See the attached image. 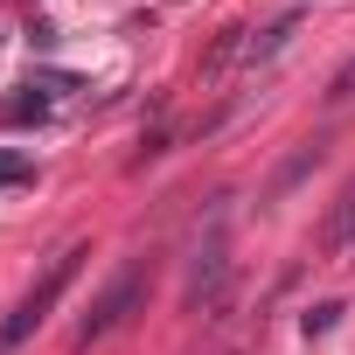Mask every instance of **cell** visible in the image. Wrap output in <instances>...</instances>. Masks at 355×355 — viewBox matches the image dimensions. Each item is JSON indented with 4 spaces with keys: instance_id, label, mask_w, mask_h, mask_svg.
Masks as SVG:
<instances>
[{
    "instance_id": "1",
    "label": "cell",
    "mask_w": 355,
    "mask_h": 355,
    "mask_svg": "<svg viewBox=\"0 0 355 355\" xmlns=\"http://www.w3.org/2000/svg\"><path fill=\"white\" fill-rule=\"evenodd\" d=\"M84 258H91V251H84V244H70V251H63V258L42 272V286H35V293H21V300L8 306V320H0V355H15V348H21V341H28L42 320H49V306L63 300V286L77 279V265H84Z\"/></svg>"
},
{
    "instance_id": "2",
    "label": "cell",
    "mask_w": 355,
    "mask_h": 355,
    "mask_svg": "<svg viewBox=\"0 0 355 355\" xmlns=\"http://www.w3.org/2000/svg\"><path fill=\"white\" fill-rule=\"evenodd\" d=\"M139 293H146V272H139V265H125V272H119V279L105 286V300H98V306H91L84 320H77V348L105 341V334H112V327H119V320H125V313L139 306Z\"/></svg>"
},
{
    "instance_id": "3",
    "label": "cell",
    "mask_w": 355,
    "mask_h": 355,
    "mask_svg": "<svg viewBox=\"0 0 355 355\" xmlns=\"http://www.w3.org/2000/svg\"><path fill=\"white\" fill-rule=\"evenodd\" d=\"M223 286H230V237H223V223H209V237L196 244V265H189V300L223 306Z\"/></svg>"
},
{
    "instance_id": "4",
    "label": "cell",
    "mask_w": 355,
    "mask_h": 355,
    "mask_svg": "<svg viewBox=\"0 0 355 355\" xmlns=\"http://www.w3.org/2000/svg\"><path fill=\"white\" fill-rule=\"evenodd\" d=\"M355 244V189L341 196V209L327 216V230H320V251H348Z\"/></svg>"
},
{
    "instance_id": "5",
    "label": "cell",
    "mask_w": 355,
    "mask_h": 355,
    "mask_svg": "<svg viewBox=\"0 0 355 355\" xmlns=\"http://www.w3.org/2000/svg\"><path fill=\"white\" fill-rule=\"evenodd\" d=\"M313 160H320V139H313V146H300V153H293V160L272 174V196H286L293 182H306V174H313Z\"/></svg>"
},
{
    "instance_id": "6",
    "label": "cell",
    "mask_w": 355,
    "mask_h": 355,
    "mask_svg": "<svg viewBox=\"0 0 355 355\" xmlns=\"http://www.w3.org/2000/svg\"><path fill=\"white\" fill-rule=\"evenodd\" d=\"M286 42H293V21H272V28H265V35L251 42V63H272V56H279Z\"/></svg>"
},
{
    "instance_id": "7",
    "label": "cell",
    "mask_w": 355,
    "mask_h": 355,
    "mask_svg": "<svg viewBox=\"0 0 355 355\" xmlns=\"http://www.w3.org/2000/svg\"><path fill=\"white\" fill-rule=\"evenodd\" d=\"M28 174H35V160H28V153H0V189H21Z\"/></svg>"
},
{
    "instance_id": "8",
    "label": "cell",
    "mask_w": 355,
    "mask_h": 355,
    "mask_svg": "<svg viewBox=\"0 0 355 355\" xmlns=\"http://www.w3.org/2000/svg\"><path fill=\"white\" fill-rule=\"evenodd\" d=\"M348 98H355V56H348V63L327 77V105H348Z\"/></svg>"
},
{
    "instance_id": "9",
    "label": "cell",
    "mask_w": 355,
    "mask_h": 355,
    "mask_svg": "<svg viewBox=\"0 0 355 355\" xmlns=\"http://www.w3.org/2000/svg\"><path fill=\"white\" fill-rule=\"evenodd\" d=\"M334 313H341V306H313V313H306V334H327V327H334Z\"/></svg>"
}]
</instances>
